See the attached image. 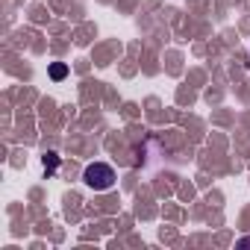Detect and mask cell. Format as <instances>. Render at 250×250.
Masks as SVG:
<instances>
[{"instance_id":"obj_2","label":"cell","mask_w":250,"mask_h":250,"mask_svg":"<svg viewBox=\"0 0 250 250\" xmlns=\"http://www.w3.org/2000/svg\"><path fill=\"white\" fill-rule=\"evenodd\" d=\"M42 168H44V174H47V177H50V174H56V168H59V153L47 150V153L42 156Z\"/></svg>"},{"instance_id":"obj_4","label":"cell","mask_w":250,"mask_h":250,"mask_svg":"<svg viewBox=\"0 0 250 250\" xmlns=\"http://www.w3.org/2000/svg\"><path fill=\"white\" fill-rule=\"evenodd\" d=\"M238 247H250V235H244V238L238 241Z\"/></svg>"},{"instance_id":"obj_1","label":"cell","mask_w":250,"mask_h":250,"mask_svg":"<svg viewBox=\"0 0 250 250\" xmlns=\"http://www.w3.org/2000/svg\"><path fill=\"white\" fill-rule=\"evenodd\" d=\"M83 180H85V186L88 188H94V191H106V188H112L115 186V171H112V165H106V162H94V165H88L85 168V174H83Z\"/></svg>"},{"instance_id":"obj_3","label":"cell","mask_w":250,"mask_h":250,"mask_svg":"<svg viewBox=\"0 0 250 250\" xmlns=\"http://www.w3.org/2000/svg\"><path fill=\"white\" fill-rule=\"evenodd\" d=\"M65 77H68V65H65V62H53V65H50V80L62 83Z\"/></svg>"}]
</instances>
